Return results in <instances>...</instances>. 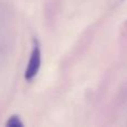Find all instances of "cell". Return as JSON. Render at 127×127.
Masks as SVG:
<instances>
[{
  "mask_svg": "<svg viewBox=\"0 0 127 127\" xmlns=\"http://www.w3.org/2000/svg\"><path fill=\"white\" fill-rule=\"evenodd\" d=\"M40 65H41V51H40L39 44L35 40L32 50L30 54V58L28 62V66H27L26 72H25V77L28 81H30L31 79H33L37 76L40 69Z\"/></svg>",
  "mask_w": 127,
  "mask_h": 127,
  "instance_id": "obj_1",
  "label": "cell"
},
{
  "mask_svg": "<svg viewBox=\"0 0 127 127\" xmlns=\"http://www.w3.org/2000/svg\"><path fill=\"white\" fill-rule=\"evenodd\" d=\"M22 125H24V124L20 121L19 116H16V115L11 116L10 118H9V121L7 122V126H9V127H21Z\"/></svg>",
  "mask_w": 127,
  "mask_h": 127,
  "instance_id": "obj_2",
  "label": "cell"
}]
</instances>
